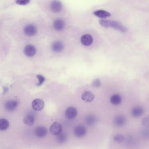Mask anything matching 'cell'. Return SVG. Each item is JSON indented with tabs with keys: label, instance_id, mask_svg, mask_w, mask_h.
<instances>
[{
	"label": "cell",
	"instance_id": "1",
	"mask_svg": "<svg viewBox=\"0 0 149 149\" xmlns=\"http://www.w3.org/2000/svg\"><path fill=\"white\" fill-rule=\"evenodd\" d=\"M99 23L102 26L105 28L111 27L121 32H126L127 29L119 22L109 20L101 19L99 20Z\"/></svg>",
	"mask_w": 149,
	"mask_h": 149
},
{
	"label": "cell",
	"instance_id": "2",
	"mask_svg": "<svg viewBox=\"0 0 149 149\" xmlns=\"http://www.w3.org/2000/svg\"><path fill=\"white\" fill-rule=\"evenodd\" d=\"M24 33L27 36H34L37 33V28L33 24H29V25H27L24 28Z\"/></svg>",
	"mask_w": 149,
	"mask_h": 149
},
{
	"label": "cell",
	"instance_id": "3",
	"mask_svg": "<svg viewBox=\"0 0 149 149\" xmlns=\"http://www.w3.org/2000/svg\"><path fill=\"white\" fill-rule=\"evenodd\" d=\"M19 104V100H9L5 104V108L8 111H13L17 108Z\"/></svg>",
	"mask_w": 149,
	"mask_h": 149
},
{
	"label": "cell",
	"instance_id": "4",
	"mask_svg": "<svg viewBox=\"0 0 149 149\" xmlns=\"http://www.w3.org/2000/svg\"><path fill=\"white\" fill-rule=\"evenodd\" d=\"M126 118L122 115H118L114 118L113 124L115 126L121 127L124 126L126 124Z\"/></svg>",
	"mask_w": 149,
	"mask_h": 149
},
{
	"label": "cell",
	"instance_id": "5",
	"mask_svg": "<svg viewBox=\"0 0 149 149\" xmlns=\"http://www.w3.org/2000/svg\"><path fill=\"white\" fill-rule=\"evenodd\" d=\"M62 126L59 123L56 122L50 126V131L53 135L57 136L62 132Z\"/></svg>",
	"mask_w": 149,
	"mask_h": 149
},
{
	"label": "cell",
	"instance_id": "6",
	"mask_svg": "<svg viewBox=\"0 0 149 149\" xmlns=\"http://www.w3.org/2000/svg\"><path fill=\"white\" fill-rule=\"evenodd\" d=\"M87 132V130L85 126L82 125H77L74 130L75 135L78 137L84 136Z\"/></svg>",
	"mask_w": 149,
	"mask_h": 149
},
{
	"label": "cell",
	"instance_id": "7",
	"mask_svg": "<svg viewBox=\"0 0 149 149\" xmlns=\"http://www.w3.org/2000/svg\"><path fill=\"white\" fill-rule=\"evenodd\" d=\"M77 110L73 107L68 108L65 111V115L67 118L70 119L74 118L77 116Z\"/></svg>",
	"mask_w": 149,
	"mask_h": 149
},
{
	"label": "cell",
	"instance_id": "8",
	"mask_svg": "<svg viewBox=\"0 0 149 149\" xmlns=\"http://www.w3.org/2000/svg\"><path fill=\"white\" fill-rule=\"evenodd\" d=\"M24 52L26 56L32 57L36 54V49L33 45H27L24 48Z\"/></svg>",
	"mask_w": 149,
	"mask_h": 149
},
{
	"label": "cell",
	"instance_id": "9",
	"mask_svg": "<svg viewBox=\"0 0 149 149\" xmlns=\"http://www.w3.org/2000/svg\"><path fill=\"white\" fill-rule=\"evenodd\" d=\"M50 8L54 13H59L62 9V4L58 0H54L51 3Z\"/></svg>",
	"mask_w": 149,
	"mask_h": 149
},
{
	"label": "cell",
	"instance_id": "10",
	"mask_svg": "<svg viewBox=\"0 0 149 149\" xmlns=\"http://www.w3.org/2000/svg\"><path fill=\"white\" fill-rule=\"evenodd\" d=\"M44 102L40 99H36L32 102V107L36 111H41L44 108Z\"/></svg>",
	"mask_w": 149,
	"mask_h": 149
},
{
	"label": "cell",
	"instance_id": "11",
	"mask_svg": "<svg viewBox=\"0 0 149 149\" xmlns=\"http://www.w3.org/2000/svg\"><path fill=\"white\" fill-rule=\"evenodd\" d=\"M81 41L82 44L84 46H90L93 43V39L90 35H84L81 38Z\"/></svg>",
	"mask_w": 149,
	"mask_h": 149
},
{
	"label": "cell",
	"instance_id": "12",
	"mask_svg": "<svg viewBox=\"0 0 149 149\" xmlns=\"http://www.w3.org/2000/svg\"><path fill=\"white\" fill-rule=\"evenodd\" d=\"M65 26L64 22L61 19H57L55 20L53 23L54 29L56 31H60L63 30Z\"/></svg>",
	"mask_w": 149,
	"mask_h": 149
},
{
	"label": "cell",
	"instance_id": "13",
	"mask_svg": "<svg viewBox=\"0 0 149 149\" xmlns=\"http://www.w3.org/2000/svg\"><path fill=\"white\" fill-rule=\"evenodd\" d=\"M52 50L56 53L61 52L64 48V45L63 42L59 41H56L53 42L51 46Z\"/></svg>",
	"mask_w": 149,
	"mask_h": 149
},
{
	"label": "cell",
	"instance_id": "14",
	"mask_svg": "<svg viewBox=\"0 0 149 149\" xmlns=\"http://www.w3.org/2000/svg\"><path fill=\"white\" fill-rule=\"evenodd\" d=\"M95 96L91 91H87L84 92L81 96V98L86 102H91L94 100Z\"/></svg>",
	"mask_w": 149,
	"mask_h": 149
},
{
	"label": "cell",
	"instance_id": "15",
	"mask_svg": "<svg viewBox=\"0 0 149 149\" xmlns=\"http://www.w3.org/2000/svg\"><path fill=\"white\" fill-rule=\"evenodd\" d=\"M47 133V128L44 126H40L37 127L35 130V135L37 137L43 138L45 137Z\"/></svg>",
	"mask_w": 149,
	"mask_h": 149
},
{
	"label": "cell",
	"instance_id": "16",
	"mask_svg": "<svg viewBox=\"0 0 149 149\" xmlns=\"http://www.w3.org/2000/svg\"><path fill=\"white\" fill-rule=\"evenodd\" d=\"M93 14H94V15H95L97 17L101 18V19H103L109 18V17H110L111 15V14L109 12L102 10L95 11L94 12Z\"/></svg>",
	"mask_w": 149,
	"mask_h": 149
},
{
	"label": "cell",
	"instance_id": "17",
	"mask_svg": "<svg viewBox=\"0 0 149 149\" xmlns=\"http://www.w3.org/2000/svg\"><path fill=\"white\" fill-rule=\"evenodd\" d=\"M144 112V110L142 107L140 106H136L134 107L132 110L131 113L132 116L135 117H138L143 115Z\"/></svg>",
	"mask_w": 149,
	"mask_h": 149
},
{
	"label": "cell",
	"instance_id": "18",
	"mask_svg": "<svg viewBox=\"0 0 149 149\" xmlns=\"http://www.w3.org/2000/svg\"><path fill=\"white\" fill-rule=\"evenodd\" d=\"M85 123L89 126H92L95 124L96 118L94 115H90L87 116L85 118Z\"/></svg>",
	"mask_w": 149,
	"mask_h": 149
},
{
	"label": "cell",
	"instance_id": "19",
	"mask_svg": "<svg viewBox=\"0 0 149 149\" xmlns=\"http://www.w3.org/2000/svg\"><path fill=\"white\" fill-rule=\"evenodd\" d=\"M23 121H24V123L26 125H27L32 126L34 124L35 119L33 116H31V115H28L25 117Z\"/></svg>",
	"mask_w": 149,
	"mask_h": 149
},
{
	"label": "cell",
	"instance_id": "20",
	"mask_svg": "<svg viewBox=\"0 0 149 149\" xmlns=\"http://www.w3.org/2000/svg\"><path fill=\"white\" fill-rule=\"evenodd\" d=\"M110 101L111 103L114 105H118L122 102V97L119 95L116 94L113 95L111 97Z\"/></svg>",
	"mask_w": 149,
	"mask_h": 149
},
{
	"label": "cell",
	"instance_id": "21",
	"mask_svg": "<svg viewBox=\"0 0 149 149\" xmlns=\"http://www.w3.org/2000/svg\"><path fill=\"white\" fill-rule=\"evenodd\" d=\"M9 126V123L8 120L5 118L0 119V130H6L8 129Z\"/></svg>",
	"mask_w": 149,
	"mask_h": 149
},
{
	"label": "cell",
	"instance_id": "22",
	"mask_svg": "<svg viewBox=\"0 0 149 149\" xmlns=\"http://www.w3.org/2000/svg\"><path fill=\"white\" fill-rule=\"evenodd\" d=\"M57 136L56 139H57V142L59 143H63L66 142L67 138H68L67 135L65 133L61 132V133H60L59 135H57Z\"/></svg>",
	"mask_w": 149,
	"mask_h": 149
},
{
	"label": "cell",
	"instance_id": "23",
	"mask_svg": "<svg viewBox=\"0 0 149 149\" xmlns=\"http://www.w3.org/2000/svg\"><path fill=\"white\" fill-rule=\"evenodd\" d=\"M113 138H114V140L115 142L118 143H122L124 139L123 136L120 134H118L115 135Z\"/></svg>",
	"mask_w": 149,
	"mask_h": 149
},
{
	"label": "cell",
	"instance_id": "24",
	"mask_svg": "<svg viewBox=\"0 0 149 149\" xmlns=\"http://www.w3.org/2000/svg\"><path fill=\"white\" fill-rule=\"evenodd\" d=\"M36 77L38 78L39 81V82L36 84L37 86H40L42 85L43 83L45 82V80H46L45 77L41 75H37L36 76Z\"/></svg>",
	"mask_w": 149,
	"mask_h": 149
},
{
	"label": "cell",
	"instance_id": "25",
	"mask_svg": "<svg viewBox=\"0 0 149 149\" xmlns=\"http://www.w3.org/2000/svg\"><path fill=\"white\" fill-rule=\"evenodd\" d=\"M30 0H16V4L22 6H26L30 2Z\"/></svg>",
	"mask_w": 149,
	"mask_h": 149
},
{
	"label": "cell",
	"instance_id": "26",
	"mask_svg": "<svg viewBox=\"0 0 149 149\" xmlns=\"http://www.w3.org/2000/svg\"><path fill=\"white\" fill-rule=\"evenodd\" d=\"M101 81L99 79H96L93 81V85L94 87L98 88L101 87Z\"/></svg>",
	"mask_w": 149,
	"mask_h": 149
}]
</instances>
